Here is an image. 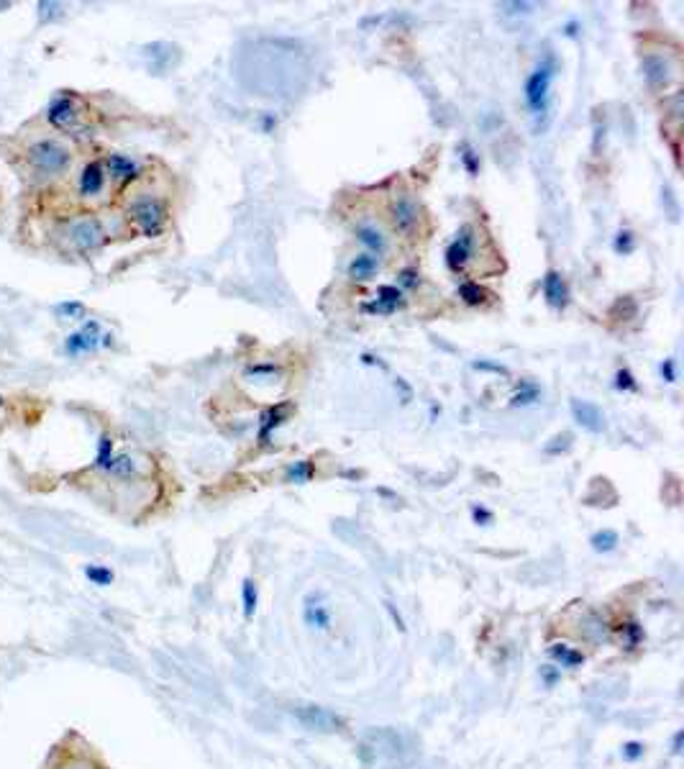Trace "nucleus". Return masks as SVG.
Here are the masks:
<instances>
[{"label":"nucleus","instance_id":"obj_1","mask_svg":"<svg viewBox=\"0 0 684 769\" xmlns=\"http://www.w3.org/2000/svg\"><path fill=\"white\" fill-rule=\"evenodd\" d=\"M554 77H556V57L554 54H546L543 60H538L533 69L528 72L526 83H523V100H526V108L533 116V128L535 131H543L546 128V121H549L551 113V85H554Z\"/></svg>","mask_w":684,"mask_h":769},{"label":"nucleus","instance_id":"obj_2","mask_svg":"<svg viewBox=\"0 0 684 769\" xmlns=\"http://www.w3.org/2000/svg\"><path fill=\"white\" fill-rule=\"evenodd\" d=\"M26 162L31 165V170L44 175V177H57L64 175L72 165V151L67 144H62L60 139H39L26 149Z\"/></svg>","mask_w":684,"mask_h":769},{"label":"nucleus","instance_id":"obj_3","mask_svg":"<svg viewBox=\"0 0 684 769\" xmlns=\"http://www.w3.org/2000/svg\"><path fill=\"white\" fill-rule=\"evenodd\" d=\"M292 716L298 718L308 731L315 733H341L346 728L343 716H338L336 710L326 708V705H318V702H295Z\"/></svg>","mask_w":684,"mask_h":769},{"label":"nucleus","instance_id":"obj_4","mask_svg":"<svg viewBox=\"0 0 684 769\" xmlns=\"http://www.w3.org/2000/svg\"><path fill=\"white\" fill-rule=\"evenodd\" d=\"M128 218L134 221V226L139 231L146 236V239H154L164 231V224H167V205L156 198H139V200L128 208Z\"/></svg>","mask_w":684,"mask_h":769},{"label":"nucleus","instance_id":"obj_5","mask_svg":"<svg viewBox=\"0 0 684 769\" xmlns=\"http://www.w3.org/2000/svg\"><path fill=\"white\" fill-rule=\"evenodd\" d=\"M46 121L60 131H77L82 123V100L75 93L62 90L52 97V103L46 108Z\"/></svg>","mask_w":684,"mask_h":769},{"label":"nucleus","instance_id":"obj_6","mask_svg":"<svg viewBox=\"0 0 684 769\" xmlns=\"http://www.w3.org/2000/svg\"><path fill=\"white\" fill-rule=\"evenodd\" d=\"M303 623L308 631H315V634H328L331 631L334 611H331V603H328L323 590H313L303 598Z\"/></svg>","mask_w":684,"mask_h":769},{"label":"nucleus","instance_id":"obj_7","mask_svg":"<svg viewBox=\"0 0 684 769\" xmlns=\"http://www.w3.org/2000/svg\"><path fill=\"white\" fill-rule=\"evenodd\" d=\"M387 213H390L392 229L397 233H402V236H410L418 229V224H420V205H418V200L410 193L395 195Z\"/></svg>","mask_w":684,"mask_h":769},{"label":"nucleus","instance_id":"obj_8","mask_svg":"<svg viewBox=\"0 0 684 769\" xmlns=\"http://www.w3.org/2000/svg\"><path fill=\"white\" fill-rule=\"evenodd\" d=\"M474 252H477V229L472 224H464L456 231L454 239H451V244L446 247V267L459 275V272L467 269Z\"/></svg>","mask_w":684,"mask_h":769},{"label":"nucleus","instance_id":"obj_9","mask_svg":"<svg viewBox=\"0 0 684 769\" xmlns=\"http://www.w3.org/2000/svg\"><path fill=\"white\" fill-rule=\"evenodd\" d=\"M100 343H111V336H108V334L103 336L100 323L90 318V321H85L80 329L72 331V334L64 339V354H69V357L90 354V351H95Z\"/></svg>","mask_w":684,"mask_h":769},{"label":"nucleus","instance_id":"obj_10","mask_svg":"<svg viewBox=\"0 0 684 769\" xmlns=\"http://www.w3.org/2000/svg\"><path fill=\"white\" fill-rule=\"evenodd\" d=\"M142 57L151 75H167V72H172L179 64L182 52L172 41H151V44L142 46Z\"/></svg>","mask_w":684,"mask_h":769},{"label":"nucleus","instance_id":"obj_11","mask_svg":"<svg viewBox=\"0 0 684 769\" xmlns=\"http://www.w3.org/2000/svg\"><path fill=\"white\" fill-rule=\"evenodd\" d=\"M69 241H72V247L80 249V252H95V249L103 247V241H105L103 224L93 216L77 218V221L69 224Z\"/></svg>","mask_w":684,"mask_h":769},{"label":"nucleus","instance_id":"obj_12","mask_svg":"<svg viewBox=\"0 0 684 769\" xmlns=\"http://www.w3.org/2000/svg\"><path fill=\"white\" fill-rule=\"evenodd\" d=\"M641 72H643V80H646V85L654 90V93L666 88V85L671 83V77H674V67H671L669 57L656 54V52L643 54V60H641Z\"/></svg>","mask_w":684,"mask_h":769},{"label":"nucleus","instance_id":"obj_13","mask_svg":"<svg viewBox=\"0 0 684 769\" xmlns=\"http://www.w3.org/2000/svg\"><path fill=\"white\" fill-rule=\"evenodd\" d=\"M577 634H580L582 641L592 644V646H603L613 636V626H610V620L605 618L603 613L587 611L580 618V623H577Z\"/></svg>","mask_w":684,"mask_h":769},{"label":"nucleus","instance_id":"obj_14","mask_svg":"<svg viewBox=\"0 0 684 769\" xmlns=\"http://www.w3.org/2000/svg\"><path fill=\"white\" fill-rule=\"evenodd\" d=\"M402 306H405V292H402L397 285H380L374 300L364 303L362 311H364V313H372V315H392V313H397Z\"/></svg>","mask_w":684,"mask_h":769},{"label":"nucleus","instance_id":"obj_15","mask_svg":"<svg viewBox=\"0 0 684 769\" xmlns=\"http://www.w3.org/2000/svg\"><path fill=\"white\" fill-rule=\"evenodd\" d=\"M354 239L364 247V252H369V254H374V257L387 254V249H390L387 233L382 231L374 221H359V224L354 226Z\"/></svg>","mask_w":684,"mask_h":769},{"label":"nucleus","instance_id":"obj_16","mask_svg":"<svg viewBox=\"0 0 684 769\" xmlns=\"http://www.w3.org/2000/svg\"><path fill=\"white\" fill-rule=\"evenodd\" d=\"M546 654H549L551 665H556L561 672H574V669L584 667V662H587V654H584V651L577 649V646H572V644H566V641L549 644Z\"/></svg>","mask_w":684,"mask_h":769},{"label":"nucleus","instance_id":"obj_17","mask_svg":"<svg viewBox=\"0 0 684 769\" xmlns=\"http://www.w3.org/2000/svg\"><path fill=\"white\" fill-rule=\"evenodd\" d=\"M290 413H292V405L290 403H277V405H269L267 411H261V416H259V431H256V441H259V447H269V439H272V433H275L277 428L282 426L285 421L290 418Z\"/></svg>","mask_w":684,"mask_h":769},{"label":"nucleus","instance_id":"obj_18","mask_svg":"<svg viewBox=\"0 0 684 769\" xmlns=\"http://www.w3.org/2000/svg\"><path fill=\"white\" fill-rule=\"evenodd\" d=\"M569 408H572L574 421H577L584 431H589V433H603L605 431V413L600 411L595 403H589V400H580V397H572Z\"/></svg>","mask_w":684,"mask_h":769},{"label":"nucleus","instance_id":"obj_19","mask_svg":"<svg viewBox=\"0 0 684 769\" xmlns=\"http://www.w3.org/2000/svg\"><path fill=\"white\" fill-rule=\"evenodd\" d=\"M541 290H543V298H546V303H549L551 308L564 311V308L569 306V285H566L564 275H561L559 269H549V272L543 275Z\"/></svg>","mask_w":684,"mask_h":769},{"label":"nucleus","instance_id":"obj_20","mask_svg":"<svg viewBox=\"0 0 684 769\" xmlns=\"http://www.w3.org/2000/svg\"><path fill=\"white\" fill-rule=\"evenodd\" d=\"M377 272H380V257L369 254V252L354 254L349 267H346V277H349L351 283H369Z\"/></svg>","mask_w":684,"mask_h":769},{"label":"nucleus","instance_id":"obj_21","mask_svg":"<svg viewBox=\"0 0 684 769\" xmlns=\"http://www.w3.org/2000/svg\"><path fill=\"white\" fill-rule=\"evenodd\" d=\"M103 187H105L103 165H100V162H88V165L82 167L80 177H77V190H80V195L93 198V195L103 193Z\"/></svg>","mask_w":684,"mask_h":769},{"label":"nucleus","instance_id":"obj_22","mask_svg":"<svg viewBox=\"0 0 684 769\" xmlns=\"http://www.w3.org/2000/svg\"><path fill=\"white\" fill-rule=\"evenodd\" d=\"M617 639H620V649L625 654H633L646 641V628H643V623L638 618H628L617 626Z\"/></svg>","mask_w":684,"mask_h":769},{"label":"nucleus","instance_id":"obj_23","mask_svg":"<svg viewBox=\"0 0 684 769\" xmlns=\"http://www.w3.org/2000/svg\"><path fill=\"white\" fill-rule=\"evenodd\" d=\"M105 170H108V175H111L113 179H118V182H131V179L139 177L142 167H139V162L126 157V154H111V157L105 159Z\"/></svg>","mask_w":684,"mask_h":769},{"label":"nucleus","instance_id":"obj_24","mask_svg":"<svg viewBox=\"0 0 684 769\" xmlns=\"http://www.w3.org/2000/svg\"><path fill=\"white\" fill-rule=\"evenodd\" d=\"M313 475H315V467L310 459H295L285 467V482H290V485H308Z\"/></svg>","mask_w":684,"mask_h":769},{"label":"nucleus","instance_id":"obj_25","mask_svg":"<svg viewBox=\"0 0 684 769\" xmlns=\"http://www.w3.org/2000/svg\"><path fill=\"white\" fill-rule=\"evenodd\" d=\"M256 608H259V585H256L254 577H244V583H241V611H244V618L252 620Z\"/></svg>","mask_w":684,"mask_h":769},{"label":"nucleus","instance_id":"obj_26","mask_svg":"<svg viewBox=\"0 0 684 769\" xmlns=\"http://www.w3.org/2000/svg\"><path fill=\"white\" fill-rule=\"evenodd\" d=\"M108 475L118 479H134L139 477V462L131 454H116L111 467H108Z\"/></svg>","mask_w":684,"mask_h":769},{"label":"nucleus","instance_id":"obj_27","mask_svg":"<svg viewBox=\"0 0 684 769\" xmlns=\"http://www.w3.org/2000/svg\"><path fill=\"white\" fill-rule=\"evenodd\" d=\"M617 544H620V536H617V531H613V529H600L589 536V546H592V552H597V554L615 552Z\"/></svg>","mask_w":684,"mask_h":769},{"label":"nucleus","instance_id":"obj_28","mask_svg":"<svg viewBox=\"0 0 684 769\" xmlns=\"http://www.w3.org/2000/svg\"><path fill=\"white\" fill-rule=\"evenodd\" d=\"M456 295H459V300L464 303V306H482L484 300H487V290H484L479 283H472V280H464V283L456 287Z\"/></svg>","mask_w":684,"mask_h":769},{"label":"nucleus","instance_id":"obj_29","mask_svg":"<svg viewBox=\"0 0 684 769\" xmlns=\"http://www.w3.org/2000/svg\"><path fill=\"white\" fill-rule=\"evenodd\" d=\"M541 400V388H538V382L533 380H523L521 382V388L515 390L513 397H510V405H521V408H526V405H533Z\"/></svg>","mask_w":684,"mask_h":769},{"label":"nucleus","instance_id":"obj_30","mask_svg":"<svg viewBox=\"0 0 684 769\" xmlns=\"http://www.w3.org/2000/svg\"><path fill=\"white\" fill-rule=\"evenodd\" d=\"M113 456H116V451H113V439L108 436V433H103L100 441H97V454H95L93 467L100 470V472H108V467H111V462H113Z\"/></svg>","mask_w":684,"mask_h":769},{"label":"nucleus","instance_id":"obj_31","mask_svg":"<svg viewBox=\"0 0 684 769\" xmlns=\"http://www.w3.org/2000/svg\"><path fill=\"white\" fill-rule=\"evenodd\" d=\"M36 11H39V23H44V26L64 18V6H62V3H54V0H41L36 6Z\"/></svg>","mask_w":684,"mask_h":769},{"label":"nucleus","instance_id":"obj_32","mask_svg":"<svg viewBox=\"0 0 684 769\" xmlns=\"http://www.w3.org/2000/svg\"><path fill=\"white\" fill-rule=\"evenodd\" d=\"M85 577H88L93 585H97V587H108V585H113V580H116L113 569L105 567V564H88V567H85Z\"/></svg>","mask_w":684,"mask_h":769},{"label":"nucleus","instance_id":"obj_33","mask_svg":"<svg viewBox=\"0 0 684 769\" xmlns=\"http://www.w3.org/2000/svg\"><path fill=\"white\" fill-rule=\"evenodd\" d=\"M613 249H615V254L620 257H628L636 252V233L631 231V229H620V231L615 233V239H613Z\"/></svg>","mask_w":684,"mask_h":769},{"label":"nucleus","instance_id":"obj_34","mask_svg":"<svg viewBox=\"0 0 684 769\" xmlns=\"http://www.w3.org/2000/svg\"><path fill=\"white\" fill-rule=\"evenodd\" d=\"M459 159H461V165H464V170H467L472 177L479 175V154H477L474 147H472L469 142L459 144Z\"/></svg>","mask_w":684,"mask_h":769},{"label":"nucleus","instance_id":"obj_35","mask_svg":"<svg viewBox=\"0 0 684 769\" xmlns=\"http://www.w3.org/2000/svg\"><path fill=\"white\" fill-rule=\"evenodd\" d=\"M535 8H538L535 3H518V0H515V3H500L498 11L505 15V18H526V15L533 13Z\"/></svg>","mask_w":684,"mask_h":769},{"label":"nucleus","instance_id":"obj_36","mask_svg":"<svg viewBox=\"0 0 684 769\" xmlns=\"http://www.w3.org/2000/svg\"><path fill=\"white\" fill-rule=\"evenodd\" d=\"M646 756V744L643 741H625L620 747V759L628 764H636Z\"/></svg>","mask_w":684,"mask_h":769},{"label":"nucleus","instance_id":"obj_37","mask_svg":"<svg viewBox=\"0 0 684 769\" xmlns=\"http://www.w3.org/2000/svg\"><path fill=\"white\" fill-rule=\"evenodd\" d=\"M561 677H564V672L559 669L556 665H551V662H546V665L538 667V680H541L543 687H556L559 682H561Z\"/></svg>","mask_w":684,"mask_h":769},{"label":"nucleus","instance_id":"obj_38","mask_svg":"<svg viewBox=\"0 0 684 769\" xmlns=\"http://www.w3.org/2000/svg\"><path fill=\"white\" fill-rule=\"evenodd\" d=\"M572 439H574V436H572V433H559V436H554V439H551L549 441V444H546V447H543V451H546V454H549V456H559V454H564V451H569V449H572Z\"/></svg>","mask_w":684,"mask_h":769},{"label":"nucleus","instance_id":"obj_39","mask_svg":"<svg viewBox=\"0 0 684 769\" xmlns=\"http://www.w3.org/2000/svg\"><path fill=\"white\" fill-rule=\"evenodd\" d=\"M54 313L62 315V318H82V315L88 313V308L82 306L80 300H64V303L54 306Z\"/></svg>","mask_w":684,"mask_h":769},{"label":"nucleus","instance_id":"obj_40","mask_svg":"<svg viewBox=\"0 0 684 769\" xmlns=\"http://www.w3.org/2000/svg\"><path fill=\"white\" fill-rule=\"evenodd\" d=\"M418 285H420V272H418L416 267H405L397 272V287H400L402 292L416 290Z\"/></svg>","mask_w":684,"mask_h":769},{"label":"nucleus","instance_id":"obj_41","mask_svg":"<svg viewBox=\"0 0 684 769\" xmlns=\"http://www.w3.org/2000/svg\"><path fill=\"white\" fill-rule=\"evenodd\" d=\"M615 390H620V393H636L638 390V382H636V377H633L631 369H617L615 372Z\"/></svg>","mask_w":684,"mask_h":769},{"label":"nucleus","instance_id":"obj_42","mask_svg":"<svg viewBox=\"0 0 684 769\" xmlns=\"http://www.w3.org/2000/svg\"><path fill=\"white\" fill-rule=\"evenodd\" d=\"M469 515H472V521H474L477 526H490V523H495V513H492L490 508L479 505V503H474V505L469 508Z\"/></svg>","mask_w":684,"mask_h":769},{"label":"nucleus","instance_id":"obj_43","mask_svg":"<svg viewBox=\"0 0 684 769\" xmlns=\"http://www.w3.org/2000/svg\"><path fill=\"white\" fill-rule=\"evenodd\" d=\"M472 367H474L477 372H492V374H502V377L510 374L505 365H500V362H490V359H477V362H472Z\"/></svg>","mask_w":684,"mask_h":769},{"label":"nucleus","instance_id":"obj_44","mask_svg":"<svg viewBox=\"0 0 684 769\" xmlns=\"http://www.w3.org/2000/svg\"><path fill=\"white\" fill-rule=\"evenodd\" d=\"M382 605H385V611L390 613V618H392L395 628H397L400 634H405V631H408V623H405V618H402V613L397 611V605H395L392 600H385Z\"/></svg>","mask_w":684,"mask_h":769},{"label":"nucleus","instance_id":"obj_45","mask_svg":"<svg viewBox=\"0 0 684 769\" xmlns=\"http://www.w3.org/2000/svg\"><path fill=\"white\" fill-rule=\"evenodd\" d=\"M659 372H662L664 382H669V385L671 382H677V362H674L671 357H666L662 362V367H659Z\"/></svg>","mask_w":684,"mask_h":769},{"label":"nucleus","instance_id":"obj_46","mask_svg":"<svg viewBox=\"0 0 684 769\" xmlns=\"http://www.w3.org/2000/svg\"><path fill=\"white\" fill-rule=\"evenodd\" d=\"M280 372H282V369H280L277 365H252L249 369H246L249 377H252V374L254 377H261V374H280Z\"/></svg>","mask_w":684,"mask_h":769},{"label":"nucleus","instance_id":"obj_47","mask_svg":"<svg viewBox=\"0 0 684 769\" xmlns=\"http://www.w3.org/2000/svg\"><path fill=\"white\" fill-rule=\"evenodd\" d=\"M684 751V731L679 728L674 736H671V756H682Z\"/></svg>","mask_w":684,"mask_h":769},{"label":"nucleus","instance_id":"obj_48","mask_svg":"<svg viewBox=\"0 0 684 769\" xmlns=\"http://www.w3.org/2000/svg\"><path fill=\"white\" fill-rule=\"evenodd\" d=\"M395 388H397L402 393V403H410V400H413V390H410V385L405 380H402V377H397V380H395Z\"/></svg>","mask_w":684,"mask_h":769},{"label":"nucleus","instance_id":"obj_49","mask_svg":"<svg viewBox=\"0 0 684 769\" xmlns=\"http://www.w3.org/2000/svg\"><path fill=\"white\" fill-rule=\"evenodd\" d=\"M275 126H277V116H275V113H264V116H261V131H264V134H272V131H275Z\"/></svg>","mask_w":684,"mask_h":769},{"label":"nucleus","instance_id":"obj_50","mask_svg":"<svg viewBox=\"0 0 684 769\" xmlns=\"http://www.w3.org/2000/svg\"><path fill=\"white\" fill-rule=\"evenodd\" d=\"M362 362H364V365H369V367H380V369H387L385 362H382L380 357H374V354H369V351H364V354H362Z\"/></svg>","mask_w":684,"mask_h":769},{"label":"nucleus","instance_id":"obj_51","mask_svg":"<svg viewBox=\"0 0 684 769\" xmlns=\"http://www.w3.org/2000/svg\"><path fill=\"white\" fill-rule=\"evenodd\" d=\"M577 29H580V23H577V21H569L564 26V34H566V36H577Z\"/></svg>","mask_w":684,"mask_h":769},{"label":"nucleus","instance_id":"obj_52","mask_svg":"<svg viewBox=\"0 0 684 769\" xmlns=\"http://www.w3.org/2000/svg\"><path fill=\"white\" fill-rule=\"evenodd\" d=\"M439 413H441V408H439V405H436V403H433V405H431V421H436V416H439Z\"/></svg>","mask_w":684,"mask_h":769},{"label":"nucleus","instance_id":"obj_53","mask_svg":"<svg viewBox=\"0 0 684 769\" xmlns=\"http://www.w3.org/2000/svg\"><path fill=\"white\" fill-rule=\"evenodd\" d=\"M8 8H11V3H8V0H3V3H0V11H8Z\"/></svg>","mask_w":684,"mask_h":769},{"label":"nucleus","instance_id":"obj_54","mask_svg":"<svg viewBox=\"0 0 684 769\" xmlns=\"http://www.w3.org/2000/svg\"><path fill=\"white\" fill-rule=\"evenodd\" d=\"M0 405H3V397H0Z\"/></svg>","mask_w":684,"mask_h":769}]
</instances>
